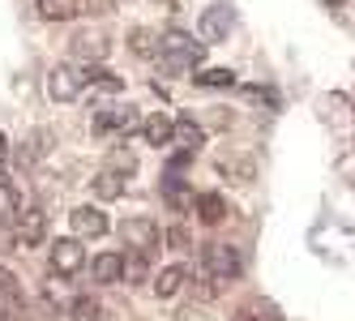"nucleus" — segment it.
<instances>
[{
    "label": "nucleus",
    "mask_w": 355,
    "mask_h": 321,
    "mask_svg": "<svg viewBox=\"0 0 355 321\" xmlns=\"http://www.w3.org/2000/svg\"><path fill=\"white\" fill-rule=\"evenodd\" d=\"M201 266H206V275L227 283V279H236L244 261H240V249L236 244H223V240H210V244H201Z\"/></svg>",
    "instance_id": "1"
},
{
    "label": "nucleus",
    "mask_w": 355,
    "mask_h": 321,
    "mask_svg": "<svg viewBox=\"0 0 355 321\" xmlns=\"http://www.w3.org/2000/svg\"><path fill=\"white\" fill-rule=\"evenodd\" d=\"M120 236H124V244H129L133 253H150V249H159L163 227L155 223V218H146V214H133V218L120 223Z\"/></svg>",
    "instance_id": "2"
},
{
    "label": "nucleus",
    "mask_w": 355,
    "mask_h": 321,
    "mask_svg": "<svg viewBox=\"0 0 355 321\" xmlns=\"http://www.w3.org/2000/svg\"><path fill=\"white\" fill-rule=\"evenodd\" d=\"M82 90H86V73L73 69V64H56L52 78H47V94H52L56 103H73Z\"/></svg>",
    "instance_id": "3"
},
{
    "label": "nucleus",
    "mask_w": 355,
    "mask_h": 321,
    "mask_svg": "<svg viewBox=\"0 0 355 321\" xmlns=\"http://www.w3.org/2000/svg\"><path fill=\"white\" fill-rule=\"evenodd\" d=\"M47 261H52V275H78V270L86 266V249H82V240L73 236V240H56L52 249H47Z\"/></svg>",
    "instance_id": "4"
},
{
    "label": "nucleus",
    "mask_w": 355,
    "mask_h": 321,
    "mask_svg": "<svg viewBox=\"0 0 355 321\" xmlns=\"http://www.w3.org/2000/svg\"><path fill=\"white\" fill-rule=\"evenodd\" d=\"M13 236H17V244H43L47 240V214L39 210V206H21L17 210V218H13Z\"/></svg>",
    "instance_id": "5"
},
{
    "label": "nucleus",
    "mask_w": 355,
    "mask_h": 321,
    "mask_svg": "<svg viewBox=\"0 0 355 321\" xmlns=\"http://www.w3.org/2000/svg\"><path fill=\"white\" fill-rule=\"evenodd\" d=\"M69 223H73V236L78 240H98V236H107V214L98 210V206H78L69 214Z\"/></svg>",
    "instance_id": "6"
},
{
    "label": "nucleus",
    "mask_w": 355,
    "mask_h": 321,
    "mask_svg": "<svg viewBox=\"0 0 355 321\" xmlns=\"http://www.w3.org/2000/svg\"><path fill=\"white\" fill-rule=\"evenodd\" d=\"M90 279H94L98 287L124 283V253H98V257L90 261Z\"/></svg>",
    "instance_id": "7"
},
{
    "label": "nucleus",
    "mask_w": 355,
    "mask_h": 321,
    "mask_svg": "<svg viewBox=\"0 0 355 321\" xmlns=\"http://www.w3.org/2000/svg\"><path fill=\"white\" fill-rule=\"evenodd\" d=\"M107 52H112V43H107L103 35H94V31H86V35L73 39V56H78V60L98 64V60H107Z\"/></svg>",
    "instance_id": "8"
},
{
    "label": "nucleus",
    "mask_w": 355,
    "mask_h": 321,
    "mask_svg": "<svg viewBox=\"0 0 355 321\" xmlns=\"http://www.w3.org/2000/svg\"><path fill=\"white\" fill-rule=\"evenodd\" d=\"M35 13L43 21H73L86 9H82V0H35Z\"/></svg>",
    "instance_id": "9"
},
{
    "label": "nucleus",
    "mask_w": 355,
    "mask_h": 321,
    "mask_svg": "<svg viewBox=\"0 0 355 321\" xmlns=\"http://www.w3.org/2000/svg\"><path fill=\"white\" fill-rule=\"evenodd\" d=\"M184 279H189V270H184V266H163L150 287H155V295H159V300H171V295L184 287Z\"/></svg>",
    "instance_id": "10"
},
{
    "label": "nucleus",
    "mask_w": 355,
    "mask_h": 321,
    "mask_svg": "<svg viewBox=\"0 0 355 321\" xmlns=\"http://www.w3.org/2000/svg\"><path fill=\"white\" fill-rule=\"evenodd\" d=\"M171 141L184 146V150H197V146L206 141V133H201V125L193 116H180V120H171Z\"/></svg>",
    "instance_id": "11"
},
{
    "label": "nucleus",
    "mask_w": 355,
    "mask_h": 321,
    "mask_svg": "<svg viewBox=\"0 0 355 321\" xmlns=\"http://www.w3.org/2000/svg\"><path fill=\"white\" fill-rule=\"evenodd\" d=\"M193 210H197V218H201V223H210V227L227 218V202H223L218 193H201L197 202H193Z\"/></svg>",
    "instance_id": "12"
},
{
    "label": "nucleus",
    "mask_w": 355,
    "mask_h": 321,
    "mask_svg": "<svg viewBox=\"0 0 355 321\" xmlns=\"http://www.w3.org/2000/svg\"><path fill=\"white\" fill-rule=\"evenodd\" d=\"M141 137L150 141V146H159V150H163V146H171V120L159 112V116H150V120H141Z\"/></svg>",
    "instance_id": "13"
},
{
    "label": "nucleus",
    "mask_w": 355,
    "mask_h": 321,
    "mask_svg": "<svg viewBox=\"0 0 355 321\" xmlns=\"http://www.w3.org/2000/svg\"><path fill=\"white\" fill-rule=\"evenodd\" d=\"M163 197L171 202V210H193V202H197V193H189L180 176H163Z\"/></svg>",
    "instance_id": "14"
},
{
    "label": "nucleus",
    "mask_w": 355,
    "mask_h": 321,
    "mask_svg": "<svg viewBox=\"0 0 355 321\" xmlns=\"http://www.w3.org/2000/svg\"><path fill=\"white\" fill-rule=\"evenodd\" d=\"M137 125V116H133V107L124 112V107H116V112H98L94 116V133H112V129H133Z\"/></svg>",
    "instance_id": "15"
},
{
    "label": "nucleus",
    "mask_w": 355,
    "mask_h": 321,
    "mask_svg": "<svg viewBox=\"0 0 355 321\" xmlns=\"http://www.w3.org/2000/svg\"><path fill=\"white\" fill-rule=\"evenodd\" d=\"M129 47H133V56H159V35L155 31H146V26H133L129 31Z\"/></svg>",
    "instance_id": "16"
},
{
    "label": "nucleus",
    "mask_w": 355,
    "mask_h": 321,
    "mask_svg": "<svg viewBox=\"0 0 355 321\" xmlns=\"http://www.w3.org/2000/svg\"><path fill=\"white\" fill-rule=\"evenodd\" d=\"M64 321H103V309H98V300H94V295H78V300L69 304Z\"/></svg>",
    "instance_id": "17"
},
{
    "label": "nucleus",
    "mask_w": 355,
    "mask_h": 321,
    "mask_svg": "<svg viewBox=\"0 0 355 321\" xmlns=\"http://www.w3.org/2000/svg\"><path fill=\"white\" fill-rule=\"evenodd\" d=\"M94 193L103 197V202H116V197L124 193V180L116 176L112 167H103V171H98V176H94Z\"/></svg>",
    "instance_id": "18"
},
{
    "label": "nucleus",
    "mask_w": 355,
    "mask_h": 321,
    "mask_svg": "<svg viewBox=\"0 0 355 321\" xmlns=\"http://www.w3.org/2000/svg\"><path fill=\"white\" fill-rule=\"evenodd\" d=\"M17 210H21V193L9 180H0V223H13Z\"/></svg>",
    "instance_id": "19"
},
{
    "label": "nucleus",
    "mask_w": 355,
    "mask_h": 321,
    "mask_svg": "<svg viewBox=\"0 0 355 321\" xmlns=\"http://www.w3.org/2000/svg\"><path fill=\"white\" fill-rule=\"evenodd\" d=\"M218 171H223V176H236L240 184L257 180V163H252V159H223V163H218Z\"/></svg>",
    "instance_id": "20"
},
{
    "label": "nucleus",
    "mask_w": 355,
    "mask_h": 321,
    "mask_svg": "<svg viewBox=\"0 0 355 321\" xmlns=\"http://www.w3.org/2000/svg\"><path fill=\"white\" fill-rule=\"evenodd\" d=\"M193 82L197 86H210V90H227V86H236V73L232 69H206V73H197Z\"/></svg>",
    "instance_id": "21"
},
{
    "label": "nucleus",
    "mask_w": 355,
    "mask_h": 321,
    "mask_svg": "<svg viewBox=\"0 0 355 321\" xmlns=\"http://www.w3.org/2000/svg\"><path fill=\"white\" fill-rule=\"evenodd\" d=\"M0 300H5L9 309H17V304H21V287H17V279L9 275L5 266H0Z\"/></svg>",
    "instance_id": "22"
},
{
    "label": "nucleus",
    "mask_w": 355,
    "mask_h": 321,
    "mask_svg": "<svg viewBox=\"0 0 355 321\" xmlns=\"http://www.w3.org/2000/svg\"><path fill=\"white\" fill-rule=\"evenodd\" d=\"M201 31H206V39H214V43H218V39L227 35V9H210V13H206V21H201Z\"/></svg>",
    "instance_id": "23"
},
{
    "label": "nucleus",
    "mask_w": 355,
    "mask_h": 321,
    "mask_svg": "<svg viewBox=\"0 0 355 321\" xmlns=\"http://www.w3.org/2000/svg\"><path fill=\"white\" fill-rule=\"evenodd\" d=\"M107 167L116 171V176H133V171H137V159H133L129 150H112V155H107Z\"/></svg>",
    "instance_id": "24"
},
{
    "label": "nucleus",
    "mask_w": 355,
    "mask_h": 321,
    "mask_svg": "<svg viewBox=\"0 0 355 321\" xmlns=\"http://www.w3.org/2000/svg\"><path fill=\"white\" fill-rule=\"evenodd\" d=\"M124 279H129V283H141L146 279V253L124 257Z\"/></svg>",
    "instance_id": "25"
},
{
    "label": "nucleus",
    "mask_w": 355,
    "mask_h": 321,
    "mask_svg": "<svg viewBox=\"0 0 355 321\" xmlns=\"http://www.w3.org/2000/svg\"><path fill=\"white\" fill-rule=\"evenodd\" d=\"M236 321H278V317H274V309H270V304H248V309H240V313H236Z\"/></svg>",
    "instance_id": "26"
},
{
    "label": "nucleus",
    "mask_w": 355,
    "mask_h": 321,
    "mask_svg": "<svg viewBox=\"0 0 355 321\" xmlns=\"http://www.w3.org/2000/svg\"><path fill=\"white\" fill-rule=\"evenodd\" d=\"M163 240L171 244V249H180V253H184V249H193V240H189V232H184V227H167V232H163Z\"/></svg>",
    "instance_id": "27"
},
{
    "label": "nucleus",
    "mask_w": 355,
    "mask_h": 321,
    "mask_svg": "<svg viewBox=\"0 0 355 321\" xmlns=\"http://www.w3.org/2000/svg\"><path fill=\"white\" fill-rule=\"evenodd\" d=\"M5 159H9V141H5V133H0V167H5Z\"/></svg>",
    "instance_id": "28"
},
{
    "label": "nucleus",
    "mask_w": 355,
    "mask_h": 321,
    "mask_svg": "<svg viewBox=\"0 0 355 321\" xmlns=\"http://www.w3.org/2000/svg\"><path fill=\"white\" fill-rule=\"evenodd\" d=\"M159 5H163V9H175V0H159Z\"/></svg>",
    "instance_id": "29"
},
{
    "label": "nucleus",
    "mask_w": 355,
    "mask_h": 321,
    "mask_svg": "<svg viewBox=\"0 0 355 321\" xmlns=\"http://www.w3.org/2000/svg\"><path fill=\"white\" fill-rule=\"evenodd\" d=\"M325 5H347V0H325Z\"/></svg>",
    "instance_id": "30"
}]
</instances>
